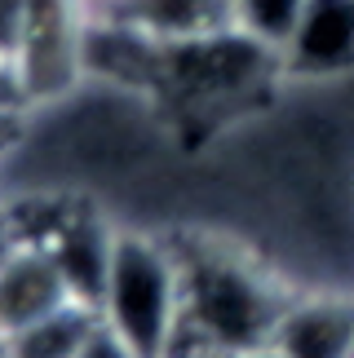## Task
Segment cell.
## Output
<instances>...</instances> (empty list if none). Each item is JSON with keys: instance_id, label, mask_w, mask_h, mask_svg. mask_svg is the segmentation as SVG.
<instances>
[{"instance_id": "obj_1", "label": "cell", "mask_w": 354, "mask_h": 358, "mask_svg": "<svg viewBox=\"0 0 354 358\" xmlns=\"http://www.w3.org/2000/svg\"><path fill=\"white\" fill-rule=\"evenodd\" d=\"M169 243L182 266V332L173 358H222L270 345L292 287L226 239L177 235Z\"/></svg>"}, {"instance_id": "obj_2", "label": "cell", "mask_w": 354, "mask_h": 358, "mask_svg": "<svg viewBox=\"0 0 354 358\" xmlns=\"http://www.w3.org/2000/svg\"><path fill=\"white\" fill-rule=\"evenodd\" d=\"M98 319L138 358H173L182 332V266L169 239L115 230Z\"/></svg>"}, {"instance_id": "obj_3", "label": "cell", "mask_w": 354, "mask_h": 358, "mask_svg": "<svg viewBox=\"0 0 354 358\" xmlns=\"http://www.w3.org/2000/svg\"><path fill=\"white\" fill-rule=\"evenodd\" d=\"M93 0H18V13L0 22L5 85L18 102H53L89 76Z\"/></svg>"}, {"instance_id": "obj_4", "label": "cell", "mask_w": 354, "mask_h": 358, "mask_svg": "<svg viewBox=\"0 0 354 358\" xmlns=\"http://www.w3.org/2000/svg\"><path fill=\"white\" fill-rule=\"evenodd\" d=\"M9 222H13L9 239H31V243L45 248V252H53L58 266L66 270V279H71L76 296L98 310L102 283H106V266H111V248H115V230L102 222L98 208H89V203L45 199L40 213L18 208Z\"/></svg>"}, {"instance_id": "obj_5", "label": "cell", "mask_w": 354, "mask_h": 358, "mask_svg": "<svg viewBox=\"0 0 354 358\" xmlns=\"http://www.w3.org/2000/svg\"><path fill=\"white\" fill-rule=\"evenodd\" d=\"M283 76L332 80L354 71V0H306L279 49Z\"/></svg>"}, {"instance_id": "obj_6", "label": "cell", "mask_w": 354, "mask_h": 358, "mask_svg": "<svg viewBox=\"0 0 354 358\" xmlns=\"http://www.w3.org/2000/svg\"><path fill=\"white\" fill-rule=\"evenodd\" d=\"M76 301L80 296L66 270L58 266V257L31 239H9L5 270H0V323H5V332L45 319L53 310H66Z\"/></svg>"}, {"instance_id": "obj_7", "label": "cell", "mask_w": 354, "mask_h": 358, "mask_svg": "<svg viewBox=\"0 0 354 358\" xmlns=\"http://www.w3.org/2000/svg\"><path fill=\"white\" fill-rule=\"evenodd\" d=\"M270 345L283 358H354V296L292 292Z\"/></svg>"}, {"instance_id": "obj_8", "label": "cell", "mask_w": 354, "mask_h": 358, "mask_svg": "<svg viewBox=\"0 0 354 358\" xmlns=\"http://www.w3.org/2000/svg\"><path fill=\"white\" fill-rule=\"evenodd\" d=\"M98 13L151 40H199L239 27L235 0H115Z\"/></svg>"}, {"instance_id": "obj_9", "label": "cell", "mask_w": 354, "mask_h": 358, "mask_svg": "<svg viewBox=\"0 0 354 358\" xmlns=\"http://www.w3.org/2000/svg\"><path fill=\"white\" fill-rule=\"evenodd\" d=\"M98 310L76 301L66 310H53L45 319L5 332V358H80L85 341L98 332Z\"/></svg>"}, {"instance_id": "obj_10", "label": "cell", "mask_w": 354, "mask_h": 358, "mask_svg": "<svg viewBox=\"0 0 354 358\" xmlns=\"http://www.w3.org/2000/svg\"><path fill=\"white\" fill-rule=\"evenodd\" d=\"M235 9H239V27L248 36L283 49V40H288V31L302 18L306 0H235Z\"/></svg>"}, {"instance_id": "obj_11", "label": "cell", "mask_w": 354, "mask_h": 358, "mask_svg": "<svg viewBox=\"0 0 354 358\" xmlns=\"http://www.w3.org/2000/svg\"><path fill=\"white\" fill-rule=\"evenodd\" d=\"M80 358H138L125 341H120L106 323H98V332H93L89 341H85V350H80Z\"/></svg>"}, {"instance_id": "obj_12", "label": "cell", "mask_w": 354, "mask_h": 358, "mask_svg": "<svg viewBox=\"0 0 354 358\" xmlns=\"http://www.w3.org/2000/svg\"><path fill=\"white\" fill-rule=\"evenodd\" d=\"M222 358H283L275 345H253V350H235V354H222Z\"/></svg>"}, {"instance_id": "obj_13", "label": "cell", "mask_w": 354, "mask_h": 358, "mask_svg": "<svg viewBox=\"0 0 354 358\" xmlns=\"http://www.w3.org/2000/svg\"><path fill=\"white\" fill-rule=\"evenodd\" d=\"M93 5H98V9H102V5H115V0H93Z\"/></svg>"}]
</instances>
